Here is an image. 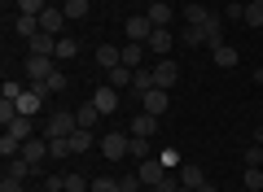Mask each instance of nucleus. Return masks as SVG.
I'll return each instance as SVG.
<instances>
[{
  "instance_id": "nucleus-1",
  "label": "nucleus",
  "mask_w": 263,
  "mask_h": 192,
  "mask_svg": "<svg viewBox=\"0 0 263 192\" xmlns=\"http://www.w3.org/2000/svg\"><path fill=\"white\" fill-rule=\"evenodd\" d=\"M79 131V118H75V110H53L44 118V140H70Z\"/></svg>"
},
{
  "instance_id": "nucleus-2",
  "label": "nucleus",
  "mask_w": 263,
  "mask_h": 192,
  "mask_svg": "<svg viewBox=\"0 0 263 192\" xmlns=\"http://www.w3.org/2000/svg\"><path fill=\"white\" fill-rule=\"evenodd\" d=\"M97 148L105 153V162H123V157H132V131H105Z\"/></svg>"
},
{
  "instance_id": "nucleus-3",
  "label": "nucleus",
  "mask_w": 263,
  "mask_h": 192,
  "mask_svg": "<svg viewBox=\"0 0 263 192\" xmlns=\"http://www.w3.org/2000/svg\"><path fill=\"white\" fill-rule=\"evenodd\" d=\"M123 35H127V39H136V44H149V35H154V22L145 18V13H132V18L123 22Z\"/></svg>"
},
{
  "instance_id": "nucleus-4",
  "label": "nucleus",
  "mask_w": 263,
  "mask_h": 192,
  "mask_svg": "<svg viewBox=\"0 0 263 192\" xmlns=\"http://www.w3.org/2000/svg\"><path fill=\"white\" fill-rule=\"evenodd\" d=\"M167 105H171L167 88H149V92L141 96V110H145V114H154V118H162V114H167Z\"/></svg>"
},
{
  "instance_id": "nucleus-5",
  "label": "nucleus",
  "mask_w": 263,
  "mask_h": 192,
  "mask_svg": "<svg viewBox=\"0 0 263 192\" xmlns=\"http://www.w3.org/2000/svg\"><path fill=\"white\" fill-rule=\"evenodd\" d=\"M57 57H27V83H48V74L57 70Z\"/></svg>"
},
{
  "instance_id": "nucleus-6",
  "label": "nucleus",
  "mask_w": 263,
  "mask_h": 192,
  "mask_svg": "<svg viewBox=\"0 0 263 192\" xmlns=\"http://www.w3.org/2000/svg\"><path fill=\"white\" fill-rule=\"evenodd\" d=\"M18 157H27L35 170H40V162H53V157H48V140H44V136H31L27 144H22V153H18Z\"/></svg>"
},
{
  "instance_id": "nucleus-7",
  "label": "nucleus",
  "mask_w": 263,
  "mask_h": 192,
  "mask_svg": "<svg viewBox=\"0 0 263 192\" xmlns=\"http://www.w3.org/2000/svg\"><path fill=\"white\" fill-rule=\"evenodd\" d=\"M119 101H123V96H119V88H110V83L92 92V105H97L101 114H119Z\"/></svg>"
},
{
  "instance_id": "nucleus-8",
  "label": "nucleus",
  "mask_w": 263,
  "mask_h": 192,
  "mask_svg": "<svg viewBox=\"0 0 263 192\" xmlns=\"http://www.w3.org/2000/svg\"><path fill=\"white\" fill-rule=\"evenodd\" d=\"M31 57H57V35H48V31H40V35L27 39Z\"/></svg>"
},
{
  "instance_id": "nucleus-9",
  "label": "nucleus",
  "mask_w": 263,
  "mask_h": 192,
  "mask_svg": "<svg viewBox=\"0 0 263 192\" xmlns=\"http://www.w3.org/2000/svg\"><path fill=\"white\" fill-rule=\"evenodd\" d=\"M66 22H70V18H66L62 9H53V5H48V9L40 13V27H44L48 35H66Z\"/></svg>"
},
{
  "instance_id": "nucleus-10",
  "label": "nucleus",
  "mask_w": 263,
  "mask_h": 192,
  "mask_svg": "<svg viewBox=\"0 0 263 192\" xmlns=\"http://www.w3.org/2000/svg\"><path fill=\"white\" fill-rule=\"evenodd\" d=\"M136 175H141V183H145V188H158V183H162V175H167V166H162V162H154V157H145Z\"/></svg>"
},
{
  "instance_id": "nucleus-11",
  "label": "nucleus",
  "mask_w": 263,
  "mask_h": 192,
  "mask_svg": "<svg viewBox=\"0 0 263 192\" xmlns=\"http://www.w3.org/2000/svg\"><path fill=\"white\" fill-rule=\"evenodd\" d=\"M180 79V66L176 61H154V88H171Z\"/></svg>"
},
{
  "instance_id": "nucleus-12",
  "label": "nucleus",
  "mask_w": 263,
  "mask_h": 192,
  "mask_svg": "<svg viewBox=\"0 0 263 192\" xmlns=\"http://www.w3.org/2000/svg\"><path fill=\"white\" fill-rule=\"evenodd\" d=\"M171 44H176V35H171L167 27H154V35H149V44H145V48H149V53H158V57H167Z\"/></svg>"
},
{
  "instance_id": "nucleus-13",
  "label": "nucleus",
  "mask_w": 263,
  "mask_h": 192,
  "mask_svg": "<svg viewBox=\"0 0 263 192\" xmlns=\"http://www.w3.org/2000/svg\"><path fill=\"white\" fill-rule=\"evenodd\" d=\"M97 66H101V70L123 66V48H119V44H97Z\"/></svg>"
},
{
  "instance_id": "nucleus-14",
  "label": "nucleus",
  "mask_w": 263,
  "mask_h": 192,
  "mask_svg": "<svg viewBox=\"0 0 263 192\" xmlns=\"http://www.w3.org/2000/svg\"><path fill=\"white\" fill-rule=\"evenodd\" d=\"M145 57H149V48H145V44H136V39H127V44H123V66L141 70V66H145Z\"/></svg>"
},
{
  "instance_id": "nucleus-15",
  "label": "nucleus",
  "mask_w": 263,
  "mask_h": 192,
  "mask_svg": "<svg viewBox=\"0 0 263 192\" xmlns=\"http://www.w3.org/2000/svg\"><path fill=\"white\" fill-rule=\"evenodd\" d=\"M127 131H132V136H141V140H149L154 131H158V118H154V114H145V110H141V114H136V122H132Z\"/></svg>"
},
{
  "instance_id": "nucleus-16",
  "label": "nucleus",
  "mask_w": 263,
  "mask_h": 192,
  "mask_svg": "<svg viewBox=\"0 0 263 192\" xmlns=\"http://www.w3.org/2000/svg\"><path fill=\"white\" fill-rule=\"evenodd\" d=\"M13 31H18L22 39H31V35H40L44 27H40V18H35V13H18V18H13Z\"/></svg>"
},
{
  "instance_id": "nucleus-17",
  "label": "nucleus",
  "mask_w": 263,
  "mask_h": 192,
  "mask_svg": "<svg viewBox=\"0 0 263 192\" xmlns=\"http://www.w3.org/2000/svg\"><path fill=\"white\" fill-rule=\"evenodd\" d=\"M75 118H79V127H88V131H92V127H97V122H101V118H105V114H101V110H97V105H92V101H84V105H79V110H75Z\"/></svg>"
},
{
  "instance_id": "nucleus-18",
  "label": "nucleus",
  "mask_w": 263,
  "mask_h": 192,
  "mask_svg": "<svg viewBox=\"0 0 263 192\" xmlns=\"http://www.w3.org/2000/svg\"><path fill=\"white\" fill-rule=\"evenodd\" d=\"M97 140H101V136H97V131H88V127H79L75 136H70V153H88V148H92Z\"/></svg>"
},
{
  "instance_id": "nucleus-19",
  "label": "nucleus",
  "mask_w": 263,
  "mask_h": 192,
  "mask_svg": "<svg viewBox=\"0 0 263 192\" xmlns=\"http://www.w3.org/2000/svg\"><path fill=\"white\" fill-rule=\"evenodd\" d=\"M180 183H184V188H202V183H206V170H202V166H180Z\"/></svg>"
},
{
  "instance_id": "nucleus-20",
  "label": "nucleus",
  "mask_w": 263,
  "mask_h": 192,
  "mask_svg": "<svg viewBox=\"0 0 263 192\" xmlns=\"http://www.w3.org/2000/svg\"><path fill=\"white\" fill-rule=\"evenodd\" d=\"M149 88H154V66H141V70L132 74V92H136V96H145Z\"/></svg>"
},
{
  "instance_id": "nucleus-21",
  "label": "nucleus",
  "mask_w": 263,
  "mask_h": 192,
  "mask_svg": "<svg viewBox=\"0 0 263 192\" xmlns=\"http://www.w3.org/2000/svg\"><path fill=\"white\" fill-rule=\"evenodd\" d=\"M219 31H224V18H219V13H211V18L202 22V35H206V44H211V48L224 44V39H219Z\"/></svg>"
},
{
  "instance_id": "nucleus-22",
  "label": "nucleus",
  "mask_w": 263,
  "mask_h": 192,
  "mask_svg": "<svg viewBox=\"0 0 263 192\" xmlns=\"http://www.w3.org/2000/svg\"><path fill=\"white\" fill-rule=\"evenodd\" d=\"M211 53H215L219 70H233V66L241 61V57H237V48H233V44H215V48H211Z\"/></svg>"
},
{
  "instance_id": "nucleus-23",
  "label": "nucleus",
  "mask_w": 263,
  "mask_h": 192,
  "mask_svg": "<svg viewBox=\"0 0 263 192\" xmlns=\"http://www.w3.org/2000/svg\"><path fill=\"white\" fill-rule=\"evenodd\" d=\"M88 9H92L88 0H62V13H66L70 22H84V18H88Z\"/></svg>"
},
{
  "instance_id": "nucleus-24",
  "label": "nucleus",
  "mask_w": 263,
  "mask_h": 192,
  "mask_svg": "<svg viewBox=\"0 0 263 192\" xmlns=\"http://www.w3.org/2000/svg\"><path fill=\"white\" fill-rule=\"evenodd\" d=\"M145 18H149L154 27H167V22H171V5H167V0H154V5H149V13H145Z\"/></svg>"
},
{
  "instance_id": "nucleus-25",
  "label": "nucleus",
  "mask_w": 263,
  "mask_h": 192,
  "mask_svg": "<svg viewBox=\"0 0 263 192\" xmlns=\"http://www.w3.org/2000/svg\"><path fill=\"white\" fill-rule=\"evenodd\" d=\"M79 57V39L75 35H57V61H70Z\"/></svg>"
},
{
  "instance_id": "nucleus-26",
  "label": "nucleus",
  "mask_w": 263,
  "mask_h": 192,
  "mask_svg": "<svg viewBox=\"0 0 263 192\" xmlns=\"http://www.w3.org/2000/svg\"><path fill=\"white\" fill-rule=\"evenodd\" d=\"M31 170H35V166H31L27 157H9V162H5V175H13V179H27Z\"/></svg>"
},
{
  "instance_id": "nucleus-27",
  "label": "nucleus",
  "mask_w": 263,
  "mask_h": 192,
  "mask_svg": "<svg viewBox=\"0 0 263 192\" xmlns=\"http://www.w3.org/2000/svg\"><path fill=\"white\" fill-rule=\"evenodd\" d=\"M132 74H136V70H132V66H114V70H110V88H132Z\"/></svg>"
},
{
  "instance_id": "nucleus-28",
  "label": "nucleus",
  "mask_w": 263,
  "mask_h": 192,
  "mask_svg": "<svg viewBox=\"0 0 263 192\" xmlns=\"http://www.w3.org/2000/svg\"><path fill=\"white\" fill-rule=\"evenodd\" d=\"M5 131H9V136H18L22 144H27V140L35 136V127H31V118H13V122H9V127H5Z\"/></svg>"
},
{
  "instance_id": "nucleus-29",
  "label": "nucleus",
  "mask_w": 263,
  "mask_h": 192,
  "mask_svg": "<svg viewBox=\"0 0 263 192\" xmlns=\"http://www.w3.org/2000/svg\"><path fill=\"white\" fill-rule=\"evenodd\" d=\"M206 18H211L206 5H184V22H189V27H202Z\"/></svg>"
},
{
  "instance_id": "nucleus-30",
  "label": "nucleus",
  "mask_w": 263,
  "mask_h": 192,
  "mask_svg": "<svg viewBox=\"0 0 263 192\" xmlns=\"http://www.w3.org/2000/svg\"><path fill=\"white\" fill-rule=\"evenodd\" d=\"M13 118H22V114H18V101H13V96H0V122L9 127Z\"/></svg>"
},
{
  "instance_id": "nucleus-31",
  "label": "nucleus",
  "mask_w": 263,
  "mask_h": 192,
  "mask_svg": "<svg viewBox=\"0 0 263 192\" xmlns=\"http://www.w3.org/2000/svg\"><path fill=\"white\" fill-rule=\"evenodd\" d=\"M0 153H5V162H9V157H18V153H22V140L5 131V136H0Z\"/></svg>"
},
{
  "instance_id": "nucleus-32",
  "label": "nucleus",
  "mask_w": 263,
  "mask_h": 192,
  "mask_svg": "<svg viewBox=\"0 0 263 192\" xmlns=\"http://www.w3.org/2000/svg\"><path fill=\"white\" fill-rule=\"evenodd\" d=\"M48 157H53V162H66V157H75V153H70V140H48Z\"/></svg>"
},
{
  "instance_id": "nucleus-33",
  "label": "nucleus",
  "mask_w": 263,
  "mask_h": 192,
  "mask_svg": "<svg viewBox=\"0 0 263 192\" xmlns=\"http://www.w3.org/2000/svg\"><path fill=\"white\" fill-rule=\"evenodd\" d=\"M44 88H48V96H57V92H66V88H70V79H66L62 70H53V74H48V83H44Z\"/></svg>"
},
{
  "instance_id": "nucleus-34",
  "label": "nucleus",
  "mask_w": 263,
  "mask_h": 192,
  "mask_svg": "<svg viewBox=\"0 0 263 192\" xmlns=\"http://www.w3.org/2000/svg\"><path fill=\"white\" fill-rule=\"evenodd\" d=\"M92 192H123V183L114 175H101V179H92Z\"/></svg>"
},
{
  "instance_id": "nucleus-35",
  "label": "nucleus",
  "mask_w": 263,
  "mask_h": 192,
  "mask_svg": "<svg viewBox=\"0 0 263 192\" xmlns=\"http://www.w3.org/2000/svg\"><path fill=\"white\" fill-rule=\"evenodd\" d=\"M246 22H250V27H263V0H250V5H246Z\"/></svg>"
},
{
  "instance_id": "nucleus-36",
  "label": "nucleus",
  "mask_w": 263,
  "mask_h": 192,
  "mask_svg": "<svg viewBox=\"0 0 263 192\" xmlns=\"http://www.w3.org/2000/svg\"><path fill=\"white\" fill-rule=\"evenodd\" d=\"M241 179H246V188H250V192H259V188H263V170H259V166H246Z\"/></svg>"
},
{
  "instance_id": "nucleus-37",
  "label": "nucleus",
  "mask_w": 263,
  "mask_h": 192,
  "mask_svg": "<svg viewBox=\"0 0 263 192\" xmlns=\"http://www.w3.org/2000/svg\"><path fill=\"white\" fill-rule=\"evenodd\" d=\"M44 192H66V175H62V170L44 175Z\"/></svg>"
},
{
  "instance_id": "nucleus-38",
  "label": "nucleus",
  "mask_w": 263,
  "mask_h": 192,
  "mask_svg": "<svg viewBox=\"0 0 263 192\" xmlns=\"http://www.w3.org/2000/svg\"><path fill=\"white\" fill-rule=\"evenodd\" d=\"M66 192H92V183L84 175H66Z\"/></svg>"
},
{
  "instance_id": "nucleus-39",
  "label": "nucleus",
  "mask_w": 263,
  "mask_h": 192,
  "mask_svg": "<svg viewBox=\"0 0 263 192\" xmlns=\"http://www.w3.org/2000/svg\"><path fill=\"white\" fill-rule=\"evenodd\" d=\"M44 9H48V0H18V13H35L40 18Z\"/></svg>"
},
{
  "instance_id": "nucleus-40",
  "label": "nucleus",
  "mask_w": 263,
  "mask_h": 192,
  "mask_svg": "<svg viewBox=\"0 0 263 192\" xmlns=\"http://www.w3.org/2000/svg\"><path fill=\"white\" fill-rule=\"evenodd\" d=\"M132 157H136V162H145V157H149V140L132 136Z\"/></svg>"
},
{
  "instance_id": "nucleus-41",
  "label": "nucleus",
  "mask_w": 263,
  "mask_h": 192,
  "mask_svg": "<svg viewBox=\"0 0 263 192\" xmlns=\"http://www.w3.org/2000/svg\"><path fill=\"white\" fill-rule=\"evenodd\" d=\"M224 18L228 22H246V5L237 0V5H224Z\"/></svg>"
},
{
  "instance_id": "nucleus-42",
  "label": "nucleus",
  "mask_w": 263,
  "mask_h": 192,
  "mask_svg": "<svg viewBox=\"0 0 263 192\" xmlns=\"http://www.w3.org/2000/svg\"><path fill=\"white\" fill-rule=\"evenodd\" d=\"M184 44H189V48L206 44V35H202V27H184Z\"/></svg>"
},
{
  "instance_id": "nucleus-43",
  "label": "nucleus",
  "mask_w": 263,
  "mask_h": 192,
  "mask_svg": "<svg viewBox=\"0 0 263 192\" xmlns=\"http://www.w3.org/2000/svg\"><path fill=\"white\" fill-rule=\"evenodd\" d=\"M176 188H180V175H171V170H167V175H162V183H158L154 192H176Z\"/></svg>"
},
{
  "instance_id": "nucleus-44",
  "label": "nucleus",
  "mask_w": 263,
  "mask_h": 192,
  "mask_svg": "<svg viewBox=\"0 0 263 192\" xmlns=\"http://www.w3.org/2000/svg\"><path fill=\"white\" fill-rule=\"evenodd\" d=\"M246 166H263V144H250V148H246Z\"/></svg>"
},
{
  "instance_id": "nucleus-45",
  "label": "nucleus",
  "mask_w": 263,
  "mask_h": 192,
  "mask_svg": "<svg viewBox=\"0 0 263 192\" xmlns=\"http://www.w3.org/2000/svg\"><path fill=\"white\" fill-rule=\"evenodd\" d=\"M119 183H123V192H136V188H141V175H123Z\"/></svg>"
},
{
  "instance_id": "nucleus-46",
  "label": "nucleus",
  "mask_w": 263,
  "mask_h": 192,
  "mask_svg": "<svg viewBox=\"0 0 263 192\" xmlns=\"http://www.w3.org/2000/svg\"><path fill=\"white\" fill-rule=\"evenodd\" d=\"M0 192H22V179H13V175H5V183H0Z\"/></svg>"
},
{
  "instance_id": "nucleus-47",
  "label": "nucleus",
  "mask_w": 263,
  "mask_h": 192,
  "mask_svg": "<svg viewBox=\"0 0 263 192\" xmlns=\"http://www.w3.org/2000/svg\"><path fill=\"white\" fill-rule=\"evenodd\" d=\"M197 192H219V188H215V183H211V179H206V183H202V188H197Z\"/></svg>"
},
{
  "instance_id": "nucleus-48",
  "label": "nucleus",
  "mask_w": 263,
  "mask_h": 192,
  "mask_svg": "<svg viewBox=\"0 0 263 192\" xmlns=\"http://www.w3.org/2000/svg\"><path fill=\"white\" fill-rule=\"evenodd\" d=\"M254 83H263V66H259V70H254Z\"/></svg>"
},
{
  "instance_id": "nucleus-49",
  "label": "nucleus",
  "mask_w": 263,
  "mask_h": 192,
  "mask_svg": "<svg viewBox=\"0 0 263 192\" xmlns=\"http://www.w3.org/2000/svg\"><path fill=\"white\" fill-rule=\"evenodd\" d=\"M176 192H193V188H184V183H180V188H176Z\"/></svg>"
},
{
  "instance_id": "nucleus-50",
  "label": "nucleus",
  "mask_w": 263,
  "mask_h": 192,
  "mask_svg": "<svg viewBox=\"0 0 263 192\" xmlns=\"http://www.w3.org/2000/svg\"><path fill=\"white\" fill-rule=\"evenodd\" d=\"M224 5H237V0H224Z\"/></svg>"
},
{
  "instance_id": "nucleus-51",
  "label": "nucleus",
  "mask_w": 263,
  "mask_h": 192,
  "mask_svg": "<svg viewBox=\"0 0 263 192\" xmlns=\"http://www.w3.org/2000/svg\"><path fill=\"white\" fill-rule=\"evenodd\" d=\"M259 127H263V114H259Z\"/></svg>"
}]
</instances>
